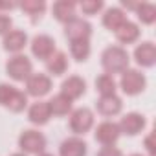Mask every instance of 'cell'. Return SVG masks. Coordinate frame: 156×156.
<instances>
[{
	"label": "cell",
	"mask_w": 156,
	"mask_h": 156,
	"mask_svg": "<svg viewBox=\"0 0 156 156\" xmlns=\"http://www.w3.org/2000/svg\"><path fill=\"white\" fill-rule=\"evenodd\" d=\"M129 51L121 46H108L105 48V51L101 53V66L105 70V73L112 75L114 73H121L129 68Z\"/></svg>",
	"instance_id": "obj_1"
},
{
	"label": "cell",
	"mask_w": 156,
	"mask_h": 156,
	"mask_svg": "<svg viewBox=\"0 0 156 156\" xmlns=\"http://www.w3.org/2000/svg\"><path fill=\"white\" fill-rule=\"evenodd\" d=\"M0 107H6L8 110L19 114L28 107V96L9 83H0Z\"/></svg>",
	"instance_id": "obj_2"
},
{
	"label": "cell",
	"mask_w": 156,
	"mask_h": 156,
	"mask_svg": "<svg viewBox=\"0 0 156 156\" xmlns=\"http://www.w3.org/2000/svg\"><path fill=\"white\" fill-rule=\"evenodd\" d=\"M119 87H121L123 94L138 96V94H141L147 88V77L140 70H136V68H127L125 72H121Z\"/></svg>",
	"instance_id": "obj_3"
},
{
	"label": "cell",
	"mask_w": 156,
	"mask_h": 156,
	"mask_svg": "<svg viewBox=\"0 0 156 156\" xmlns=\"http://www.w3.org/2000/svg\"><path fill=\"white\" fill-rule=\"evenodd\" d=\"M6 73L11 77L13 81H19V83L24 81L26 83V79L33 73V64H31L30 57H26L22 53H17V55H13V57L8 59V62H6Z\"/></svg>",
	"instance_id": "obj_4"
},
{
	"label": "cell",
	"mask_w": 156,
	"mask_h": 156,
	"mask_svg": "<svg viewBox=\"0 0 156 156\" xmlns=\"http://www.w3.org/2000/svg\"><path fill=\"white\" fill-rule=\"evenodd\" d=\"M19 147L24 154H41L46 149V136L35 129H28L19 136Z\"/></svg>",
	"instance_id": "obj_5"
},
{
	"label": "cell",
	"mask_w": 156,
	"mask_h": 156,
	"mask_svg": "<svg viewBox=\"0 0 156 156\" xmlns=\"http://www.w3.org/2000/svg\"><path fill=\"white\" fill-rule=\"evenodd\" d=\"M92 127H94V112L90 108L81 107V108H75L70 112V129L77 136L87 134Z\"/></svg>",
	"instance_id": "obj_6"
},
{
	"label": "cell",
	"mask_w": 156,
	"mask_h": 156,
	"mask_svg": "<svg viewBox=\"0 0 156 156\" xmlns=\"http://www.w3.org/2000/svg\"><path fill=\"white\" fill-rule=\"evenodd\" d=\"M92 35V26L85 19H73L68 24H64V37L68 42H79V41H88Z\"/></svg>",
	"instance_id": "obj_7"
},
{
	"label": "cell",
	"mask_w": 156,
	"mask_h": 156,
	"mask_svg": "<svg viewBox=\"0 0 156 156\" xmlns=\"http://www.w3.org/2000/svg\"><path fill=\"white\" fill-rule=\"evenodd\" d=\"M51 90V77L46 73H31L26 79V96L31 98H44Z\"/></svg>",
	"instance_id": "obj_8"
},
{
	"label": "cell",
	"mask_w": 156,
	"mask_h": 156,
	"mask_svg": "<svg viewBox=\"0 0 156 156\" xmlns=\"http://www.w3.org/2000/svg\"><path fill=\"white\" fill-rule=\"evenodd\" d=\"M118 127H119V132H121V134H127V136H138L140 132L145 130V127H147V119H145V116L140 114V112H127V114L119 119Z\"/></svg>",
	"instance_id": "obj_9"
},
{
	"label": "cell",
	"mask_w": 156,
	"mask_h": 156,
	"mask_svg": "<svg viewBox=\"0 0 156 156\" xmlns=\"http://www.w3.org/2000/svg\"><path fill=\"white\" fill-rule=\"evenodd\" d=\"M121 132H119V127L118 123L114 121H101L98 127H96V132H94V138L96 141H99L103 147H108V145H114L118 140H119Z\"/></svg>",
	"instance_id": "obj_10"
},
{
	"label": "cell",
	"mask_w": 156,
	"mask_h": 156,
	"mask_svg": "<svg viewBox=\"0 0 156 156\" xmlns=\"http://www.w3.org/2000/svg\"><path fill=\"white\" fill-rule=\"evenodd\" d=\"M85 92H87V81L83 79V77H79V75L66 77V79L62 81V85H61V94L66 96L70 101L83 98Z\"/></svg>",
	"instance_id": "obj_11"
},
{
	"label": "cell",
	"mask_w": 156,
	"mask_h": 156,
	"mask_svg": "<svg viewBox=\"0 0 156 156\" xmlns=\"http://www.w3.org/2000/svg\"><path fill=\"white\" fill-rule=\"evenodd\" d=\"M30 46H31L33 57H37V59H41V61H46L50 55H53V53L57 51L55 41H53L50 35H35Z\"/></svg>",
	"instance_id": "obj_12"
},
{
	"label": "cell",
	"mask_w": 156,
	"mask_h": 156,
	"mask_svg": "<svg viewBox=\"0 0 156 156\" xmlns=\"http://www.w3.org/2000/svg\"><path fill=\"white\" fill-rule=\"evenodd\" d=\"M134 61L141 68H152L156 64V46L151 41H145L134 48Z\"/></svg>",
	"instance_id": "obj_13"
},
{
	"label": "cell",
	"mask_w": 156,
	"mask_h": 156,
	"mask_svg": "<svg viewBox=\"0 0 156 156\" xmlns=\"http://www.w3.org/2000/svg\"><path fill=\"white\" fill-rule=\"evenodd\" d=\"M96 108H98V114L105 116V118H112V116H118L123 108V101L118 94H112V96H101L96 103Z\"/></svg>",
	"instance_id": "obj_14"
},
{
	"label": "cell",
	"mask_w": 156,
	"mask_h": 156,
	"mask_svg": "<svg viewBox=\"0 0 156 156\" xmlns=\"http://www.w3.org/2000/svg\"><path fill=\"white\" fill-rule=\"evenodd\" d=\"M26 44H28V35L22 30H11L9 33L4 35V41H2V48L9 53H15V55L20 53Z\"/></svg>",
	"instance_id": "obj_15"
},
{
	"label": "cell",
	"mask_w": 156,
	"mask_h": 156,
	"mask_svg": "<svg viewBox=\"0 0 156 156\" xmlns=\"http://www.w3.org/2000/svg\"><path fill=\"white\" fill-rule=\"evenodd\" d=\"M87 151H88V145H87L85 140L72 136V138H66L61 143L59 156H87Z\"/></svg>",
	"instance_id": "obj_16"
},
{
	"label": "cell",
	"mask_w": 156,
	"mask_h": 156,
	"mask_svg": "<svg viewBox=\"0 0 156 156\" xmlns=\"http://www.w3.org/2000/svg\"><path fill=\"white\" fill-rule=\"evenodd\" d=\"M51 11H53V17H55L59 22H62V24H68L70 20L77 19V15H75L77 4L72 2V0H59V2L53 4Z\"/></svg>",
	"instance_id": "obj_17"
},
{
	"label": "cell",
	"mask_w": 156,
	"mask_h": 156,
	"mask_svg": "<svg viewBox=\"0 0 156 156\" xmlns=\"http://www.w3.org/2000/svg\"><path fill=\"white\" fill-rule=\"evenodd\" d=\"M28 119L37 125V127H42L46 125L50 119H51V112H50V107H48V101H35L30 110H28Z\"/></svg>",
	"instance_id": "obj_18"
},
{
	"label": "cell",
	"mask_w": 156,
	"mask_h": 156,
	"mask_svg": "<svg viewBox=\"0 0 156 156\" xmlns=\"http://www.w3.org/2000/svg\"><path fill=\"white\" fill-rule=\"evenodd\" d=\"M46 70L51 75H62L68 70V55L64 51H55L53 55H50L46 59Z\"/></svg>",
	"instance_id": "obj_19"
},
{
	"label": "cell",
	"mask_w": 156,
	"mask_h": 156,
	"mask_svg": "<svg viewBox=\"0 0 156 156\" xmlns=\"http://www.w3.org/2000/svg\"><path fill=\"white\" fill-rule=\"evenodd\" d=\"M127 20H129L127 15H125L123 9H119V8H110V9H107L105 15H103V26H105L107 30H110V31L119 30Z\"/></svg>",
	"instance_id": "obj_20"
},
{
	"label": "cell",
	"mask_w": 156,
	"mask_h": 156,
	"mask_svg": "<svg viewBox=\"0 0 156 156\" xmlns=\"http://www.w3.org/2000/svg\"><path fill=\"white\" fill-rule=\"evenodd\" d=\"M114 33H116L118 42H121V44H132V42H136V41L140 39V28H138V24H134V22H130V20H127V22H125L119 30H116Z\"/></svg>",
	"instance_id": "obj_21"
},
{
	"label": "cell",
	"mask_w": 156,
	"mask_h": 156,
	"mask_svg": "<svg viewBox=\"0 0 156 156\" xmlns=\"http://www.w3.org/2000/svg\"><path fill=\"white\" fill-rule=\"evenodd\" d=\"M48 107H50L51 116H68L72 112V101L66 96H62L61 92L48 101Z\"/></svg>",
	"instance_id": "obj_22"
},
{
	"label": "cell",
	"mask_w": 156,
	"mask_h": 156,
	"mask_svg": "<svg viewBox=\"0 0 156 156\" xmlns=\"http://www.w3.org/2000/svg\"><path fill=\"white\" fill-rule=\"evenodd\" d=\"M20 9L31 17L33 22H37V19L42 17V13L46 11V2H42V0H24L22 4H19Z\"/></svg>",
	"instance_id": "obj_23"
},
{
	"label": "cell",
	"mask_w": 156,
	"mask_h": 156,
	"mask_svg": "<svg viewBox=\"0 0 156 156\" xmlns=\"http://www.w3.org/2000/svg\"><path fill=\"white\" fill-rule=\"evenodd\" d=\"M138 15V20L141 24H154L156 20V6L151 2H138V8L134 9Z\"/></svg>",
	"instance_id": "obj_24"
},
{
	"label": "cell",
	"mask_w": 156,
	"mask_h": 156,
	"mask_svg": "<svg viewBox=\"0 0 156 156\" xmlns=\"http://www.w3.org/2000/svg\"><path fill=\"white\" fill-rule=\"evenodd\" d=\"M70 55L77 62H85L90 57V41H79V42H70Z\"/></svg>",
	"instance_id": "obj_25"
},
{
	"label": "cell",
	"mask_w": 156,
	"mask_h": 156,
	"mask_svg": "<svg viewBox=\"0 0 156 156\" xmlns=\"http://www.w3.org/2000/svg\"><path fill=\"white\" fill-rule=\"evenodd\" d=\"M116 79L108 73H101L98 79H96V90L101 94V96H112L116 94Z\"/></svg>",
	"instance_id": "obj_26"
},
{
	"label": "cell",
	"mask_w": 156,
	"mask_h": 156,
	"mask_svg": "<svg viewBox=\"0 0 156 156\" xmlns=\"http://www.w3.org/2000/svg\"><path fill=\"white\" fill-rule=\"evenodd\" d=\"M103 2L101 0H83L79 4V9L83 15H98L101 9H103Z\"/></svg>",
	"instance_id": "obj_27"
},
{
	"label": "cell",
	"mask_w": 156,
	"mask_h": 156,
	"mask_svg": "<svg viewBox=\"0 0 156 156\" xmlns=\"http://www.w3.org/2000/svg\"><path fill=\"white\" fill-rule=\"evenodd\" d=\"M11 24H13V20H11L8 15L0 13V35H2V37L11 31Z\"/></svg>",
	"instance_id": "obj_28"
},
{
	"label": "cell",
	"mask_w": 156,
	"mask_h": 156,
	"mask_svg": "<svg viewBox=\"0 0 156 156\" xmlns=\"http://www.w3.org/2000/svg\"><path fill=\"white\" fill-rule=\"evenodd\" d=\"M143 145H145V151L149 152V156H154L156 154V145H154V132H149L143 140Z\"/></svg>",
	"instance_id": "obj_29"
},
{
	"label": "cell",
	"mask_w": 156,
	"mask_h": 156,
	"mask_svg": "<svg viewBox=\"0 0 156 156\" xmlns=\"http://www.w3.org/2000/svg\"><path fill=\"white\" fill-rule=\"evenodd\" d=\"M96 156H123V152H121L118 147L108 145V147H101V149H99V152H98Z\"/></svg>",
	"instance_id": "obj_30"
},
{
	"label": "cell",
	"mask_w": 156,
	"mask_h": 156,
	"mask_svg": "<svg viewBox=\"0 0 156 156\" xmlns=\"http://www.w3.org/2000/svg\"><path fill=\"white\" fill-rule=\"evenodd\" d=\"M11 156H28V154H24V152H15V154H11Z\"/></svg>",
	"instance_id": "obj_31"
},
{
	"label": "cell",
	"mask_w": 156,
	"mask_h": 156,
	"mask_svg": "<svg viewBox=\"0 0 156 156\" xmlns=\"http://www.w3.org/2000/svg\"><path fill=\"white\" fill-rule=\"evenodd\" d=\"M39 156H53V154H50V152H41Z\"/></svg>",
	"instance_id": "obj_32"
},
{
	"label": "cell",
	"mask_w": 156,
	"mask_h": 156,
	"mask_svg": "<svg viewBox=\"0 0 156 156\" xmlns=\"http://www.w3.org/2000/svg\"><path fill=\"white\" fill-rule=\"evenodd\" d=\"M130 156H143V154H130Z\"/></svg>",
	"instance_id": "obj_33"
}]
</instances>
